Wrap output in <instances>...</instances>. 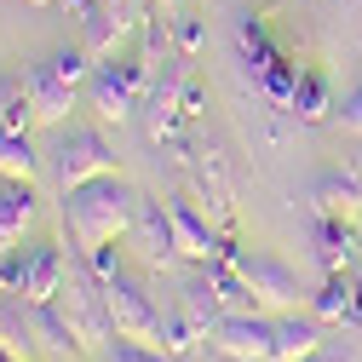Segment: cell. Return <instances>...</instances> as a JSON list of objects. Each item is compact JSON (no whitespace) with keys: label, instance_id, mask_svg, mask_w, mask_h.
<instances>
[{"label":"cell","instance_id":"obj_8","mask_svg":"<svg viewBox=\"0 0 362 362\" xmlns=\"http://www.w3.org/2000/svg\"><path fill=\"white\" fill-rule=\"evenodd\" d=\"M207 345L230 362H270V345H276V316L270 310H224L207 328Z\"/></svg>","mask_w":362,"mask_h":362},{"label":"cell","instance_id":"obj_13","mask_svg":"<svg viewBox=\"0 0 362 362\" xmlns=\"http://www.w3.org/2000/svg\"><path fill=\"white\" fill-rule=\"evenodd\" d=\"M316 264H322V276H351L362 264V242L351 218H316Z\"/></svg>","mask_w":362,"mask_h":362},{"label":"cell","instance_id":"obj_27","mask_svg":"<svg viewBox=\"0 0 362 362\" xmlns=\"http://www.w3.org/2000/svg\"><path fill=\"white\" fill-rule=\"evenodd\" d=\"M173 40H178V52H202V18H190V12H178V23H173Z\"/></svg>","mask_w":362,"mask_h":362},{"label":"cell","instance_id":"obj_1","mask_svg":"<svg viewBox=\"0 0 362 362\" xmlns=\"http://www.w3.org/2000/svg\"><path fill=\"white\" fill-rule=\"evenodd\" d=\"M132 213H139V190H132L121 173H98V178H86L81 190L64 196L58 224H64V236L75 242V253H93L104 242H127Z\"/></svg>","mask_w":362,"mask_h":362},{"label":"cell","instance_id":"obj_29","mask_svg":"<svg viewBox=\"0 0 362 362\" xmlns=\"http://www.w3.org/2000/svg\"><path fill=\"white\" fill-rule=\"evenodd\" d=\"M299 362H356V351H328V345H322V351H310V356H299Z\"/></svg>","mask_w":362,"mask_h":362},{"label":"cell","instance_id":"obj_17","mask_svg":"<svg viewBox=\"0 0 362 362\" xmlns=\"http://www.w3.org/2000/svg\"><path fill=\"white\" fill-rule=\"evenodd\" d=\"M35 345L47 351L52 362H81L86 351H81V339H75V328H69V316L47 299V305H35Z\"/></svg>","mask_w":362,"mask_h":362},{"label":"cell","instance_id":"obj_16","mask_svg":"<svg viewBox=\"0 0 362 362\" xmlns=\"http://www.w3.org/2000/svg\"><path fill=\"white\" fill-rule=\"evenodd\" d=\"M310 207H316V218H356V207H362L356 173H322L310 185Z\"/></svg>","mask_w":362,"mask_h":362},{"label":"cell","instance_id":"obj_12","mask_svg":"<svg viewBox=\"0 0 362 362\" xmlns=\"http://www.w3.org/2000/svg\"><path fill=\"white\" fill-rule=\"evenodd\" d=\"M328 345V322L310 310H282L276 316V345H270V362H299L310 351Z\"/></svg>","mask_w":362,"mask_h":362},{"label":"cell","instance_id":"obj_15","mask_svg":"<svg viewBox=\"0 0 362 362\" xmlns=\"http://www.w3.org/2000/svg\"><path fill=\"white\" fill-rule=\"evenodd\" d=\"M0 345H6L12 356H23V362L40 356V345H35V305L6 293V288H0Z\"/></svg>","mask_w":362,"mask_h":362},{"label":"cell","instance_id":"obj_30","mask_svg":"<svg viewBox=\"0 0 362 362\" xmlns=\"http://www.w3.org/2000/svg\"><path fill=\"white\" fill-rule=\"evenodd\" d=\"M0 362H23V356H12V351H6V345H0Z\"/></svg>","mask_w":362,"mask_h":362},{"label":"cell","instance_id":"obj_23","mask_svg":"<svg viewBox=\"0 0 362 362\" xmlns=\"http://www.w3.org/2000/svg\"><path fill=\"white\" fill-rule=\"evenodd\" d=\"M305 310H310V316H322L328 328H334V322L345 328V316H351V276H322V288L305 299Z\"/></svg>","mask_w":362,"mask_h":362},{"label":"cell","instance_id":"obj_9","mask_svg":"<svg viewBox=\"0 0 362 362\" xmlns=\"http://www.w3.org/2000/svg\"><path fill=\"white\" fill-rule=\"evenodd\" d=\"M121 247H132V259H139L150 276H156V270H167V264L178 259V236H173V213H167V202L139 196V213H132V230H127Z\"/></svg>","mask_w":362,"mask_h":362},{"label":"cell","instance_id":"obj_19","mask_svg":"<svg viewBox=\"0 0 362 362\" xmlns=\"http://www.w3.org/2000/svg\"><path fill=\"white\" fill-rule=\"evenodd\" d=\"M236 47H242V64L253 69V81L282 58V47L270 40V29H264V18H259V12H242V23H236Z\"/></svg>","mask_w":362,"mask_h":362},{"label":"cell","instance_id":"obj_2","mask_svg":"<svg viewBox=\"0 0 362 362\" xmlns=\"http://www.w3.org/2000/svg\"><path fill=\"white\" fill-rule=\"evenodd\" d=\"M52 305L69 316V328H75V339H81L86 356L104 351V345L115 339V316H110V299H104V276H98L86 259L69 264V276H64V288H58Z\"/></svg>","mask_w":362,"mask_h":362},{"label":"cell","instance_id":"obj_26","mask_svg":"<svg viewBox=\"0 0 362 362\" xmlns=\"http://www.w3.org/2000/svg\"><path fill=\"white\" fill-rule=\"evenodd\" d=\"M86 362H178V356H167L161 345H144V339H121V334H115L104 351H93Z\"/></svg>","mask_w":362,"mask_h":362},{"label":"cell","instance_id":"obj_10","mask_svg":"<svg viewBox=\"0 0 362 362\" xmlns=\"http://www.w3.org/2000/svg\"><path fill=\"white\" fill-rule=\"evenodd\" d=\"M23 81H29V110H35V127H64V121H69V110H75V98H81V81H75V75H64V64H58V58H40Z\"/></svg>","mask_w":362,"mask_h":362},{"label":"cell","instance_id":"obj_20","mask_svg":"<svg viewBox=\"0 0 362 362\" xmlns=\"http://www.w3.org/2000/svg\"><path fill=\"white\" fill-rule=\"evenodd\" d=\"M178 305H185V310L196 316L202 328H213L218 316H224V299H218V282L207 276V264H196V276L185 282V293H178Z\"/></svg>","mask_w":362,"mask_h":362},{"label":"cell","instance_id":"obj_7","mask_svg":"<svg viewBox=\"0 0 362 362\" xmlns=\"http://www.w3.org/2000/svg\"><path fill=\"white\" fill-rule=\"evenodd\" d=\"M98 173H115V150L98 127H64L58 132V144H52V178H58V190H81L86 178H98Z\"/></svg>","mask_w":362,"mask_h":362},{"label":"cell","instance_id":"obj_31","mask_svg":"<svg viewBox=\"0 0 362 362\" xmlns=\"http://www.w3.org/2000/svg\"><path fill=\"white\" fill-rule=\"evenodd\" d=\"M156 6H167V12H178V0H156Z\"/></svg>","mask_w":362,"mask_h":362},{"label":"cell","instance_id":"obj_6","mask_svg":"<svg viewBox=\"0 0 362 362\" xmlns=\"http://www.w3.org/2000/svg\"><path fill=\"white\" fill-rule=\"evenodd\" d=\"M224 259H230L236 270H242V282H247V293H253V305L259 310H270V316H282V310H299L310 293L299 288V276L282 264V259H270V253H247V247H224Z\"/></svg>","mask_w":362,"mask_h":362},{"label":"cell","instance_id":"obj_21","mask_svg":"<svg viewBox=\"0 0 362 362\" xmlns=\"http://www.w3.org/2000/svg\"><path fill=\"white\" fill-rule=\"evenodd\" d=\"M299 121H328L334 110V93H328V75L322 69H299V86H293V104H288Z\"/></svg>","mask_w":362,"mask_h":362},{"label":"cell","instance_id":"obj_32","mask_svg":"<svg viewBox=\"0 0 362 362\" xmlns=\"http://www.w3.org/2000/svg\"><path fill=\"white\" fill-rule=\"evenodd\" d=\"M29 6H52V0H29Z\"/></svg>","mask_w":362,"mask_h":362},{"label":"cell","instance_id":"obj_25","mask_svg":"<svg viewBox=\"0 0 362 362\" xmlns=\"http://www.w3.org/2000/svg\"><path fill=\"white\" fill-rule=\"evenodd\" d=\"M35 110H29V81L18 75H0V127H29Z\"/></svg>","mask_w":362,"mask_h":362},{"label":"cell","instance_id":"obj_14","mask_svg":"<svg viewBox=\"0 0 362 362\" xmlns=\"http://www.w3.org/2000/svg\"><path fill=\"white\" fill-rule=\"evenodd\" d=\"M35 218H40V196H35V185H23V178H0V253L18 247Z\"/></svg>","mask_w":362,"mask_h":362},{"label":"cell","instance_id":"obj_11","mask_svg":"<svg viewBox=\"0 0 362 362\" xmlns=\"http://www.w3.org/2000/svg\"><path fill=\"white\" fill-rule=\"evenodd\" d=\"M167 213H173V236H178V259H190V264H207V259H224V242L213 224H207V213L196 207V202H167Z\"/></svg>","mask_w":362,"mask_h":362},{"label":"cell","instance_id":"obj_28","mask_svg":"<svg viewBox=\"0 0 362 362\" xmlns=\"http://www.w3.org/2000/svg\"><path fill=\"white\" fill-rule=\"evenodd\" d=\"M334 115H339L345 132H356V139H362V86H356V93H345V104H334Z\"/></svg>","mask_w":362,"mask_h":362},{"label":"cell","instance_id":"obj_18","mask_svg":"<svg viewBox=\"0 0 362 362\" xmlns=\"http://www.w3.org/2000/svg\"><path fill=\"white\" fill-rule=\"evenodd\" d=\"M0 178H23V185L40 178V150L29 127H0Z\"/></svg>","mask_w":362,"mask_h":362},{"label":"cell","instance_id":"obj_24","mask_svg":"<svg viewBox=\"0 0 362 362\" xmlns=\"http://www.w3.org/2000/svg\"><path fill=\"white\" fill-rule=\"evenodd\" d=\"M293 86H299V64H293L288 52H282L276 64H270V69L259 75V93H264L270 104H276V110H288V104H293Z\"/></svg>","mask_w":362,"mask_h":362},{"label":"cell","instance_id":"obj_5","mask_svg":"<svg viewBox=\"0 0 362 362\" xmlns=\"http://www.w3.org/2000/svg\"><path fill=\"white\" fill-rule=\"evenodd\" d=\"M104 299H110V316H115V334L121 339L161 345V310L150 299V270L144 264H115L104 276Z\"/></svg>","mask_w":362,"mask_h":362},{"label":"cell","instance_id":"obj_22","mask_svg":"<svg viewBox=\"0 0 362 362\" xmlns=\"http://www.w3.org/2000/svg\"><path fill=\"white\" fill-rule=\"evenodd\" d=\"M196 345H207V328L196 322L185 305L167 310V316H161V351H167V356H190Z\"/></svg>","mask_w":362,"mask_h":362},{"label":"cell","instance_id":"obj_4","mask_svg":"<svg viewBox=\"0 0 362 362\" xmlns=\"http://www.w3.org/2000/svg\"><path fill=\"white\" fill-rule=\"evenodd\" d=\"M64 276H69V259H64L58 242H23V247L0 253V288L18 293V299H29V305L58 299Z\"/></svg>","mask_w":362,"mask_h":362},{"label":"cell","instance_id":"obj_3","mask_svg":"<svg viewBox=\"0 0 362 362\" xmlns=\"http://www.w3.org/2000/svg\"><path fill=\"white\" fill-rule=\"evenodd\" d=\"M150 81H156V64L144 58H98L93 75H86V104H93L98 121H127L150 98Z\"/></svg>","mask_w":362,"mask_h":362}]
</instances>
